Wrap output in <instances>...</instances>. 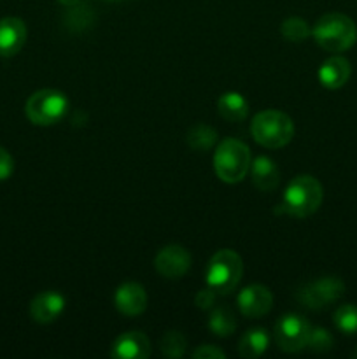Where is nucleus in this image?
Listing matches in <instances>:
<instances>
[{"instance_id": "obj_21", "label": "nucleus", "mask_w": 357, "mask_h": 359, "mask_svg": "<svg viewBox=\"0 0 357 359\" xmlns=\"http://www.w3.org/2000/svg\"><path fill=\"white\" fill-rule=\"evenodd\" d=\"M209 328L217 337H230L237 330V321L230 309L220 307L212 312L209 319Z\"/></svg>"}, {"instance_id": "obj_7", "label": "nucleus", "mask_w": 357, "mask_h": 359, "mask_svg": "<svg viewBox=\"0 0 357 359\" xmlns=\"http://www.w3.org/2000/svg\"><path fill=\"white\" fill-rule=\"evenodd\" d=\"M345 293V284L338 277H322L314 283L304 284L298 290V302L312 311L326 309L332 302L340 300Z\"/></svg>"}, {"instance_id": "obj_29", "label": "nucleus", "mask_w": 357, "mask_h": 359, "mask_svg": "<svg viewBox=\"0 0 357 359\" xmlns=\"http://www.w3.org/2000/svg\"><path fill=\"white\" fill-rule=\"evenodd\" d=\"M59 4H63L65 7H70V6H76V4H79L80 0H58Z\"/></svg>"}, {"instance_id": "obj_25", "label": "nucleus", "mask_w": 357, "mask_h": 359, "mask_svg": "<svg viewBox=\"0 0 357 359\" xmlns=\"http://www.w3.org/2000/svg\"><path fill=\"white\" fill-rule=\"evenodd\" d=\"M335 346V339L326 328H310L307 347L314 353H328Z\"/></svg>"}, {"instance_id": "obj_24", "label": "nucleus", "mask_w": 357, "mask_h": 359, "mask_svg": "<svg viewBox=\"0 0 357 359\" xmlns=\"http://www.w3.org/2000/svg\"><path fill=\"white\" fill-rule=\"evenodd\" d=\"M332 323L336 328L345 335H356L357 333V307L352 304H345L338 307L332 316Z\"/></svg>"}, {"instance_id": "obj_19", "label": "nucleus", "mask_w": 357, "mask_h": 359, "mask_svg": "<svg viewBox=\"0 0 357 359\" xmlns=\"http://www.w3.org/2000/svg\"><path fill=\"white\" fill-rule=\"evenodd\" d=\"M63 21L70 32H84L94 23V13L90 4L79 2L66 9Z\"/></svg>"}, {"instance_id": "obj_16", "label": "nucleus", "mask_w": 357, "mask_h": 359, "mask_svg": "<svg viewBox=\"0 0 357 359\" xmlns=\"http://www.w3.org/2000/svg\"><path fill=\"white\" fill-rule=\"evenodd\" d=\"M252 184L259 191H273L280 182V170L275 161L268 156H258L251 163Z\"/></svg>"}, {"instance_id": "obj_27", "label": "nucleus", "mask_w": 357, "mask_h": 359, "mask_svg": "<svg viewBox=\"0 0 357 359\" xmlns=\"http://www.w3.org/2000/svg\"><path fill=\"white\" fill-rule=\"evenodd\" d=\"M192 358L195 359H224L226 353L219 349L217 346H200L198 349L192 351Z\"/></svg>"}, {"instance_id": "obj_11", "label": "nucleus", "mask_w": 357, "mask_h": 359, "mask_svg": "<svg viewBox=\"0 0 357 359\" xmlns=\"http://www.w3.org/2000/svg\"><path fill=\"white\" fill-rule=\"evenodd\" d=\"M65 297L56 291H42L31 300L30 316L35 323L48 325V323L56 321L65 311Z\"/></svg>"}, {"instance_id": "obj_12", "label": "nucleus", "mask_w": 357, "mask_h": 359, "mask_svg": "<svg viewBox=\"0 0 357 359\" xmlns=\"http://www.w3.org/2000/svg\"><path fill=\"white\" fill-rule=\"evenodd\" d=\"M114 304L121 314L128 318L140 316L147 309L146 287L139 283H125L115 290Z\"/></svg>"}, {"instance_id": "obj_6", "label": "nucleus", "mask_w": 357, "mask_h": 359, "mask_svg": "<svg viewBox=\"0 0 357 359\" xmlns=\"http://www.w3.org/2000/svg\"><path fill=\"white\" fill-rule=\"evenodd\" d=\"M66 111H69V98L58 90L35 91L24 105L27 118L38 126L55 125L63 119Z\"/></svg>"}, {"instance_id": "obj_18", "label": "nucleus", "mask_w": 357, "mask_h": 359, "mask_svg": "<svg viewBox=\"0 0 357 359\" xmlns=\"http://www.w3.org/2000/svg\"><path fill=\"white\" fill-rule=\"evenodd\" d=\"M270 346V335L265 328H252L245 333L238 344V353L245 359H255L266 353Z\"/></svg>"}, {"instance_id": "obj_14", "label": "nucleus", "mask_w": 357, "mask_h": 359, "mask_svg": "<svg viewBox=\"0 0 357 359\" xmlns=\"http://www.w3.org/2000/svg\"><path fill=\"white\" fill-rule=\"evenodd\" d=\"M27 42V25L20 18H2L0 20V56L18 55Z\"/></svg>"}, {"instance_id": "obj_30", "label": "nucleus", "mask_w": 357, "mask_h": 359, "mask_svg": "<svg viewBox=\"0 0 357 359\" xmlns=\"http://www.w3.org/2000/svg\"><path fill=\"white\" fill-rule=\"evenodd\" d=\"M107 2H114V0H107Z\"/></svg>"}, {"instance_id": "obj_3", "label": "nucleus", "mask_w": 357, "mask_h": 359, "mask_svg": "<svg viewBox=\"0 0 357 359\" xmlns=\"http://www.w3.org/2000/svg\"><path fill=\"white\" fill-rule=\"evenodd\" d=\"M251 149L238 139H224L214 154V168L220 181L237 184L247 177L251 170Z\"/></svg>"}, {"instance_id": "obj_22", "label": "nucleus", "mask_w": 357, "mask_h": 359, "mask_svg": "<svg viewBox=\"0 0 357 359\" xmlns=\"http://www.w3.org/2000/svg\"><path fill=\"white\" fill-rule=\"evenodd\" d=\"M280 34L284 35L286 41L303 42L308 37H312V28L308 27V23L303 18L290 16L282 21V25H280Z\"/></svg>"}, {"instance_id": "obj_23", "label": "nucleus", "mask_w": 357, "mask_h": 359, "mask_svg": "<svg viewBox=\"0 0 357 359\" xmlns=\"http://www.w3.org/2000/svg\"><path fill=\"white\" fill-rule=\"evenodd\" d=\"M186 347H188L186 337L181 332H177V330H170V332L164 333L160 342L161 354L170 359H178L184 356Z\"/></svg>"}, {"instance_id": "obj_17", "label": "nucleus", "mask_w": 357, "mask_h": 359, "mask_svg": "<svg viewBox=\"0 0 357 359\" xmlns=\"http://www.w3.org/2000/svg\"><path fill=\"white\" fill-rule=\"evenodd\" d=\"M217 109L226 121L237 123L247 118L248 100L238 91H226L217 98Z\"/></svg>"}, {"instance_id": "obj_5", "label": "nucleus", "mask_w": 357, "mask_h": 359, "mask_svg": "<svg viewBox=\"0 0 357 359\" xmlns=\"http://www.w3.org/2000/svg\"><path fill=\"white\" fill-rule=\"evenodd\" d=\"M244 276V262L233 249H220L210 258L205 270L206 286L217 294H230L237 290Z\"/></svg>"}, {"instance_id": "obj_20", "label": "nucleus", "mask_w": 357, "mask_h": 359, "mask_svg": "<svg viewBox=\"0 0 357 359\" xmlns=\"http://www.w3.org/2000/svg\"><path fill=\"white\" fill-rule=\"evenodd\" d=\"M188 146L195 151H209L216 146L217 132L209 125H195L188 132Z\"/></svg>"}, {"instance_id": "obj_28", "label": "nucleus", "mask_w": 357, "mask_h": 359, "mask_svg": "<svg viewBox=\"0 0 357 359\" xmlns=\"http://www.w3.org/2000/svg\"><path fill=\"white\" fill-rule=\"evenodd\" d=\"M14 172V160L2 146H0V181H7Z\"/></svg>"}, {"instance_id": "obj_9", "label": "nucleus", "mask_w": 357, "mask_h": 359, "mask_svg": "<svg viewBox=\"0 0 357 359\" xmlns=\"http://www.w3.org/2000/svg\"><path fill=\"white\" fill-rule=\"evenodd\" d=\"M158 273L164 279H181L188 273L191 266V255L186 248L178 244H170L158 252L154 259Z\"/></svg>"}, {"instance_id": "obj_13", "label": "nucleus", "mask_w": 357, "mask_h": 359, "mask_svg": "<svg viewBox=\"0 0 357 359\" xmlns=\"http://www.w3.org/2000/svg\"><path fill=\"white\" fill-rule=\"evenodd\" d=\"M150 342L146 333L126 332L114 342L111 356L115 359H146L150 356Z\"/></svg>"}, {"instance_id": "obj_4", "label": "nucleus", "mask_w": 357, "mask_h": 359, "mask_svg": "<svg viewBox=\"0 0 357 359\" xmlns=\"http://www.w3.org/2000/svg\"><path fill=\"white\" fill-rule=\"evenodd\" d=\"M251 133L259 146L280 149L293 140L294 123L286 112L268 109L254 116L251 123Z\"/></svg>"}, {"instance_id": "obj_10", "label": "nucleus", "mask_w": 357, "mask_h": 359, "mask_svg": "<svg viewBox=\"0 0 357 359\" xmlns=\"http://www.w3.org/2000/svg\"><path fill=\"white\" fill-rule=\"evenodd\" d=\"M238 309L245 318L259 319L272 311L273 294L262 284H251L238 293Z\"/></svg>"}, {"instance_id": "obj_2", "label": "nucleus", "mask_w": 357, "mask_h": 359, "mask_svg": "<svg viewBox=\"0 0 357 359\" xmlns=\"http://www.w3.org/2000/svg\"><path fill=\"white\" fill-rule=\"evenodd\" d=\"M322 198H324V189L314 175H298L286 188L282 210L294 217H308L317 212Z\"/></svg>"}, {"instance_id": "obj_8", "label": "nucleus", "mask_w": 357, "mask_h": 359, "mask_svg": "<svg viewBox=\"0 0 357 359\" xmlns=\"http://www.w3.org/2000/svg\"><path fill=\"white\" fill-rule=\"evenodd\" d=\"M310 323L298 314H284L275 323V340L276 346L284 353H298L307 347Z\"/></svg>"}, {"instance_id": "obj_1", "label": "nucleus", "mask_w": 357, "mask_h": 359, "mask_svg": "<svg viewBox=\"0 0 357 359\" xmlns=\"http://www.w3.org/2000/svg\"><path fill=\"white\" fill-rule=\"evenodd\" d=\"M312 37L324 51L342 53L352 48L357 41V27L354 20L340 13H329L318 18L312 28Z\"/></svg>"}, {"instance_id": "obj_15", "label": "nucleus", "mask_w": 357, "mask_h": 359, "mask_svg": "<svg viewBox=\"0 0 357 359\" xmlns=\"http://www.w3.org/2000/svg\"><path fill=\"white\" fill-rule=\"evenodd\" d=\"M350 74H352V67H350L349 60L343 58V56H331V58L322 63L317 76L324 88L340 90L350 79Z\"/></svg>"}, {"instance_id": "obj_26", "label": "nucleus", "mask_w": 357, "mask_h": 359, "mask_svg": "<svg viewBox=\"0 0 357 359\" xmlns=\"http://www.w3.org/2000/svg\"><path fill=\"white\" fill-rule=\"evenodd\" d=\"M216 297H217V293L212 290V287L206 286L205 290H200L195 297L196 307L203 309V311H206V309H212L214 304H216Z\"/></svg>"}]
</instances>
